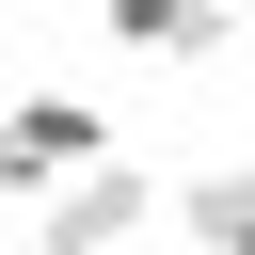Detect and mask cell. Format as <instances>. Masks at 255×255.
Listing matches in <instances>:
<instances>
[{
  "mask_svg": "<svg viewBox=\"0 0 255 255\" xmlns=\"http://www.w3.org/2000/svg\"><path fill=\"white\" fill-rule=\"evenodd\" d=\"M96 159H128V128H112V96H0V191L16 207H48L64 175H96Z\"/></svg>",
  "mask_w": 255,
  "mask_h": 255,
  "instance_id": "obj_1",
  "label": "cell"
},
{
  "mask_svg": "<svg viewBox=\"0 0 255 255\" xmlns=\"http://www.w3.org/2000/svg\"><path fill=\"white\" fill-rule=\"evenodd\" d=\"M159 207H175V191H159L143 159H96V175H64V191L32 207V255H128Z\"/></svg>",
  "mask_w": 255,
  "mask_h": 255,
  "instance_id": "obj_2",
  "label": "cell"
},
{
  "mask_svg": "<svg viewBox=\"0 0 255 255\" xmlns=\"http://www.w3.org/2000/svg\"><path fill=\"white\" fill-rule=\"evenodd\" d=\"M96 32H112L128 64H223L255 16H239V0H96Z\"/></svg>",
  "mask_w": 255,
  "mask_h": 255,
  "instance_id": "obj_3",
  "label": "cell"
},
{
  "mask_svg": "<svg viewBox=\"0 0 255 255\" xmlns=\"http://www.w3.org/2000/svg\"><path fill=\"white\" fill-rule=\"evenodd\" d=\"M175 255H255V159L175 175Z\"/></svg>",
  "mask_w": 255,
  "mask_h": 255,
  "instance_id": "obj_4",
  "label": "cell"
}]
</instances>
